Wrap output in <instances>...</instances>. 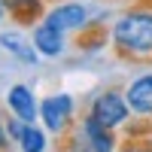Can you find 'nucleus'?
<instances>
[{
  "instance_id": "obj_2",
  "label": "nucleus",
  "mask_w": 152,
  "mask_h": 152,
  "mask_svg": "<svg viewBox=\"0 0 152 152\" xmlns=\"http://www.w3.org/2000/svg\"><path fill=\"white\" fill-rule=\"evenodd\" d=\"M119 140L104 125H97L91 116H85L67 131V152H116Z\"/></svg>"
},
{
  "instance_id": "obj_9",
  "label": "nucleus",
  "mask_w": 152,
  "mask_h": 152,
  "mask_svg": "<svg viewBox=\"0 0 152 152\" xmlns=\"http://www.w3.org/2000/svg\"><path fill=\"white\" fill-rule=\"evenodd\" d=\"M125 97L134 116L140 119H152V70L137 73L134 79L125 85Z\"/></svg>"
},
{
  "instance_id": "obj_14",
  "label": "nucleus",
  "mask_w": 152,
  "mask_h": 152,
  "mask_svg": "<svg viewBox=\"0 0 152 152\" xmlns=\"http://www.w3.org/2000/svg\"><path fill=\"white\" fill-rule=\"evenodd\" d=\"M9 134H6V119L0 116V152H9Z\"/></svg>"
},
{
  "instance_id": "obj_8",
  "label": "nucleus",
  "mask_w": 152,
  "mask_h": 152,
  "mask_svg": "<svg viewBox=\"0 0 152 152\" xmlns=\"http://www.w3.org/2000/svg\"><path fill=\"white\" fill-rule=\"evenodd\" d=\"M6 107H9L12 116H18L21 122H28V125L40 122V97H37L34 88L24 85V82H15V85L6 88Z\"/></svg>"
},
{
  "instance_id": "obj_13",
  "label": "nucleus",
  "mask_w": 152,
  "mask_h": 152,
  "mask_svg": "<svg viewBox=\"0 0 152 152\" xmlns=\"http://www.w3.org/2000/svg\"><path fill=\"white\" fill-rule=\"evenodd\" d=\"M119 152H152V143H137V140H131V143H125Z\"/></svg>"
},
{
  "instance_id": "obj_6",
  "label": "nucleus",
  "mask_w": 152,
  "mask_h": 152,
  "mask_svg": "<svg viewBox=\"0 0 152 152\" xmlns=\"http://www.w3.org/2000/svg\"><path fill=\"white\" fill-rule=\"evenodd\" d=\"M0 52L9 55L12 61H18L24 67L40 64V52L31 40V34H24L18 28H0Z\"/></svg>"
},
{
  "instance_id": "obj_10",
  "label": "nucleus",
  "mask_w": 152,
  "mask_h": 152,
  "mask_svg": "<svg viewBox=\"0 0 152 152\" xmlns=\"http://www.w3.org/2000/svg\"><path fill=\"white\" fill-rule=\"evenodd\" d=\"M6 9H9V18L15 24H28V28L43 21L49 12L46 0H6Z\"/></svg>"
},
{
  "instance_id": "obj_11",
  "label": "nucleus",
  "mask_w": 152,
  "mask_h": 152,
  "mask_svg": "<svg viewBox=\"0 0 152 152\" xmlns=\"http://www.w3.org/2000/svg\"><path fill=\"white\" fill-rule=\"evenodd\" d=\"M46 134L49 131L43 128V125H28L24 134H21V140H18V149L21 152H46V146H49Z\"/></svg>"
},
{
  "instance_id": "obj_7",
  "label": "nucleus",
  "mask_w": 152,
  "mask_h": 152,
  "mask_svg": "<svg viewBox=\"0 0 152 152\" xmlns=\"http://www.w3.org/2000/svg\"><path fill=\"white\" fill-rule=\"evenodd\" d=\"M31 40L37 46V52H40V58L55 61V58H64V52H67V34L61 28H55V24H49L46 18L31 28Z\"/></svg>"
},
{
  "instance_id": "obj_16",
  "label": "nucleus",
  "mask_w": 152,
  "mask_h": 152,
  "mask_svg": "<svg viewBox=\"0 0 152 152\" xmlns=\"http://www.w3.org/2000/svg\"><path fill=\"white\" fill-rule=\"evenodd\" d=\"M149 143H152V137H149Z\"/></svg>"
},
{
  "instance_id": "obj_15",
  "label": "nucleus",
  "mask_w": 152,
  "mask_h": 152,
  "mask_svg": "<svg viewBox=\"0 0 152 152\" xmlns=\"http://www.w3.org/2000/svg\"><path fill=\"white\" fill-rule=\"evenodd\" d=\"M6 15H9V9H6V0H0V24L6 21Z\"/></svg>"
},
{
  "instance_id": "obj_1",
  "label": "nucleus",
  "mask_w": 152,
  "mask_h": 152,
  "mask_svg": "<svg viewBox=\"0 0 152 152\" xmlns=\"http://www.w3.org/2000/svg\"><path fill=\"white\" fill-rule=\"evenodd\" d=\"M110 46L119 58L152 61V6H128L110 21Z\"/></svg>"
},
{
  "instance_id": "obj_4",
  "label": "nucleus",
  "mask_w": 152,
  "mask_h": 152,
  "mask_svg": "<svg viewBox=\"0 0 152 152\" xmlns=\"http://www.w3.org/2000/svg\"><path fill=\"white\" fill-rule=\"evenodd\" d=\"M46 21L61 28L67 37L73 34H88L94 28V9L82 3V0H58V3L49 6L46 12Z\"/></svg>"
},
{
  "instance_id": "obj_3",
  "label": "nucleus",
  "mask_w": 152,
  "mask_h": 152,
  "mask_svg": "<svg viewBox=\"0 0 152 152\" xmlns=\"http://www.w3.org/2000/svg\"><path fill=\"white\" fill-rule=\"evenodd\" d=\"M88 116H91L97 125L110 128V131H119L134 113L128 107L125 91H119V88H104V91H97L91 97V104H88Z\"/></svg>"
},
{
  "instance_id": "obj_5",
  "label": "nucleus",
  "mask_w": 152,
  "mask_h": 152,
  "mask_svg": "<svg viewBox=\"0 0 152 152\" xmlns=\"http://www.w3.org/2000/svg\"><path fill=\"white\" fill-rule=\"evenodd\" d=\"M76 119V100L67 91H55V94H46L40 100V125L55 134V137H67V131L73 128Z\"/></svg>"
},
{
  "instance_id": "obj_12",
  "label": "nucleus",
  "mask_w": 152,
  "mask_h": 152,
  "mask_svg": "<svg viewBox=\"0 0 152 152\" xmlns=\"http://www.w3.org/2000/svg\"><path fill=\"white\" fill-rule=\"evenodd\" d=\"M24 128H28V122H21L18 116H9V119H6V134H9V140H12V143H18V140H21Z\"/></svg>"
}]
</instances>
